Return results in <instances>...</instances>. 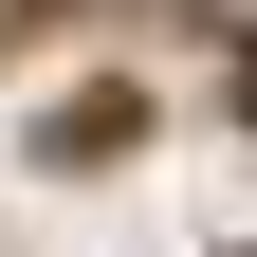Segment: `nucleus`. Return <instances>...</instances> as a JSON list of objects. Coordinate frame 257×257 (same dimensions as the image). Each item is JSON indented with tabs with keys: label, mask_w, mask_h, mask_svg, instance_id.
<instances>
[{
	"label": "nucleus",
	"mask_w": 257,
	"mask_h": 257,
	"mask_svg": "<svg viewBox=\"0 0 257 257\" xmlns=\"http://www.w3.org/2000/svg\"><path fill=\"white\" fill-rule=\"evenodd\" d=\"M239 92H257V55H239Z\"/></svg>",
	"instance_id": "nucleus-1"
}]
</instances>
